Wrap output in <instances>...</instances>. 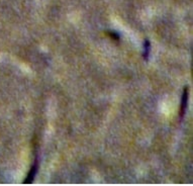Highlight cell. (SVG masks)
Segmentation results:
<instances>
[{
    "label": "cell",
    "instance_id": "cell-1",
    "mask_svg": "<svg viewBox=\"0 0 193 186\" xmlns=\"http://www.w3.org/2000/svg\"><path fill=\"white\" fill-rule=\"evenodd\" d=\"M38 168H39V160H38V158H36V162H35V164H33L32 170L29 171V176H27V178L25 179L24 183H30L32 181H33V178H35L36 173V171H38Z\"/></svg>",
    "mask_w": 193,
    "mask_h": 186
},
{
    "label": "cell",
    "instance_id": "cell-2",
    "mask_svg": "<svg viewBox=\"0 0 193 186\" xmlns=\"http://www.w3.org/2000/svg\"><path fill=\"white\" fill-rule=\"evenodd\" d=\"M187 98H188V92L187 89H185L184 93H183V97H182V104H181V117H183L186 109V106H187Z\"/></svg>",
    "mask_w": 193,
    "mask_h": 186
}]
</instances>
